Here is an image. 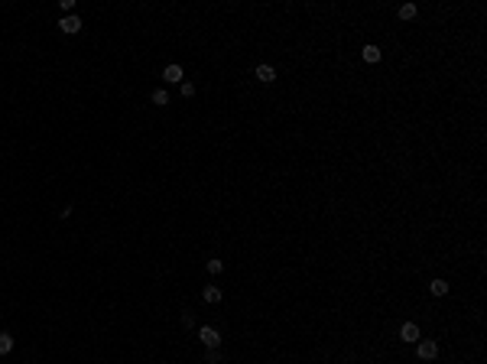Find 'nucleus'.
Masks as SVG:
<instances>
[{"label": "nucleus", "instance_id": "nucleus-1", "mask_svg": "<svg viewBox=\"0 0 487 364\" xmlns=\"http://www.w3.org/2000/svg\"><path fill=\"white\" fill-rule=\"evenodd\" d=\"M198 338H202L205 348H218V345H221V332H218V328H211V325H202V328H198Z\"/></svg>", "mask_w": 487, "mask_h": 364}, {"label": "nucleus", "instance_id": "nucleus-2", "mask_svg": "<svg viewBox=\"0 0 487 364\" xmlns=\"http://www.w3.org/2000/svg\"><path fill=\"white\" fill-rule=\"evenodd\" d=\"M59 30L68 33V36H75V33L81 30V17H78V13H68V17H62V20H59Z\"/></svg>", "mask_w": 487, "mask_h": 364}, {"label": "nucleus", "instance_id": "nucleus-3", "mask_svg": "<svg viewBox=\"0 0 487 364\" xmlns=\"http://www.w3.org/2000/svg\"><path fill=\"white\" fill-rule=\"evenodd\" d=\"M416 354H419L422 361H432V358H438V345L435 341H416Z\"/></svg>", "mask_w": 487, "mask_h": 364}, {"label": "nucleus", "instance_id": "nucleus-4", "mask_svg": "<svg viewBox=\"0 0 487 364\" xmlns=\"http://www.w3.org/2000/svg\"><path fill=\"white\" fill-rule=\"evenodd\" d=\"M400 338H403V341H409V345H416V341H422V335H419V325H416V322H406V325L400 328Z\"/></svg>", "mask_w": 487, "mask_h": 364}, {"label": "nucleus", "instance_id": "nucleus-5", "mask_svg": "<svg viewBox=\"0 0 487 364\" xmlns=\"http://www.w3.org/2000/svg\"><path fill=\"white\" fill-rule=\"evenodd\" d=\"M182 65H166L163 68V81H169V85H182Z\"/></svg>", "mask_w": 487, "mask_h": 364}, {"label": "nucleus", "instance_id": "nucleus-6", "mask_svg": "<svg viewBox=\"0 0 487 364\" xmlns=\"http://www.w3.org/2000/svg\"><path fill=\"white\" fill-rule=\"evenodd\" d=\"M257 78L263 81V85H270V81H276V68L263 62V65H257Z\"/></svg>", "mask_w": 487, "mask_h": 364}, {"label": "nucleus", "instance_id": "nucleus-7", "mask_svg": "<svg viewBox=\"0 0 487 364\" xmlns=\"http://www.w3.org/2000/svg\"><path fill=\"white\" fill-rule=\"evenodd\" d=\"M202 299H205V303H221V290H218V286H205Z\"/></svg>", "mask_w": 487, "mask_h": 364}, {"label": "nucleus", "instance_id": "nucleus-8", "mask_svg": "<svg viewBox=\"0 0 487 364\" xmlns=\"http://www.w3.org/2000/svg\"><path fill=\"white\" fill-rule=\"evenodd\" d=\"M361 56H364V62H370V65H374V62H380V49H377L374 43H367V46H364V52H361Z\"/></svg>", "mask_w": 487, "mask_h": 364}, {"label": "nucleus", "instance_id": "nucleus-9", "mask_svg": "<svg viewBox=\"0 0 487 364\" xmlns=\"http://www.w3.org/2000/svg\"><path fill=\"white\" fill-rule=\"evenodd\" d=\"M429 293H432V296H445V293H448V283H445V280H432Z\"/></svg>", "mask_w": 487, "mask_h": 364}, {"label": "nucleus", "instance_id": "nucleus-10", "mask_svg": "<svg viewBox=\"0 0 487 364\" xmlns=\"http://www.w3.org/2000/svg\"><path fill=\"white\" fill-rule=\"evenodd\" d=\"M153 104L156 107H166L169 104V91H166V88H156V91H153Z\"/></svg>", "mask_w": 487, "mask_h": 364}, {"label": "nucleus", "instance_id": "nucleus-11", "mask_svg": "<svg viewBox=\"0 0 487 364\" xmlns=\"http://www.w3.org/2000/svg\"><path fill=\"white\" fill-rule=\"evenodd\" d=\"M13 351V338L7 332H0V354H10Z\"/></svg>", "mask_w": 487, "mask_h": 364}, {"label": "nucleus", "instance_id": "nucleus-12", "mask_svg": "<svg viewBox=\"0 0 487 364\" xmlns=\"http://www.w3.org/2000/svg\"><path fill=\"white\" fill-rule=\"evenodd\" d=\"M400 20H416V4H403L400 7Z\"/></svg>", "mask_w": 487, "mask_h": 364}, {"label": "nucleus", "instance_id": "nucleus-13", "mask_svg": "<svg viewBox=\"0 0 487 364\" xmlns=\"http://www.w3.org/2000/svg\"><path fill=\"white\" fill-rule=\"evenodd\" d=\"M205 361H208V364H218V361H221V351H218V348H205Z\"/></svg>", "mask_w": 487, "mask_h": 364}, {"label": "nucleus", "instance_id": "nucleus-14", "mask_svg": "<svg viewBox=\"0 0 487 364\" xmlns=\"http://www.w3.org/2000/svg\"><path fill=\"white\" fill-rule=\"evenodd\" d=\"M221 270H224V264H221V260H215V257H211V260H208V273H211V277H218Z\"/></svg>", "mask_w": 487, "mask_h": 364}, {"label": "nucleus", "instance_id": "nucleus-15", "mask_svg": "<svg viewBox=\"0 0 487 364\" xmlns=\"http://www.w3.org/2000/svg\"><path fill=\"white\" fill-rule=\"evenodd\" d=\"M182 98H195V85L192 81H182Z\"/></svg>", "mask_w": 487, "mask_h": 364}, {"label": "nucleus", "instance_id": "nucleus-16", "mask_svg": "<svg viewBox=\"0 0 487 364\" xmlns=\"http://www.w3.org/2000/svg\"><path fill=\"white\" fill-rule=\"evenodd\" d=\"M62 10H65V17H68V13L75 10V0H62Z\"/></svg>", "mask_w": 487, "mask_h": 364}]
</instances>
